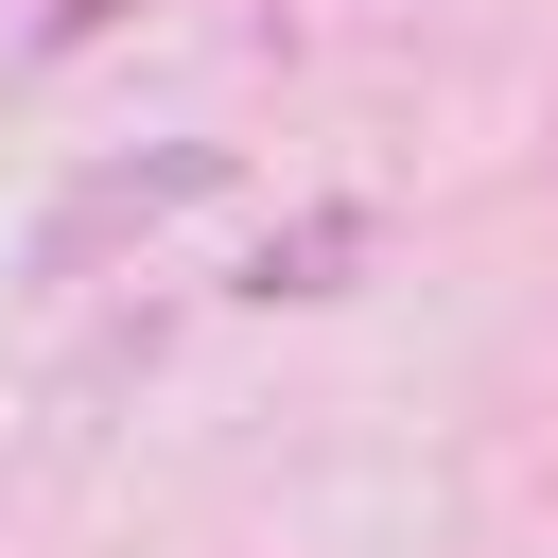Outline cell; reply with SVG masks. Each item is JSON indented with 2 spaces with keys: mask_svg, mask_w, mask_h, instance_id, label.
Listing matches in <instances>:
<instances>
[{
  "mask_svg": "<svg viewBox=\"0 0 558 558\" xmlns=\"http://www.w3.org/2000/svg\"><path fill=\"white\" fill-rule=\"evenodd\" d=\"M105 17H122V0H52V52H70V35H105Z\"/></svg>",
  "mask_w": 558,
  "mask_h": 558,
  "instance_id": "3957f363",
  "label": "cell"
},
{
  "mask_svg": "<svg viewBox=\"0 0 558 558\" xmlns=\"http://www.w3.org/2000/svg\"><path fill=\"white\" fill-rule=\"evenodd\" d=\"M192 192H227V140H174V157H122V174H87V192L52 209V262H87L105 227H157V209H192Z\"/></svg>",
  "mask_w": 558,
  "mask_h": 558,
  "instance_id": "6da1fadb",
  "label": "cell"
},
{
  "mask_svg": "<svg viewBox=\"0 0 558 558\" xmlns=\"http://www.w3.org/2000/svg\"><path fill=\"white\" fill-rule=\"evenodd\" d=\"M349 262H366V209H349V192H331V209H296V227H279V244H262V262H244V296H331V279H349Z\"/></svg>",
  "mask_w": 558,
  "mask_h": 558,
  "instance_id": "7a4b0ae2",
  "label": "cell"
}]
</instances>
